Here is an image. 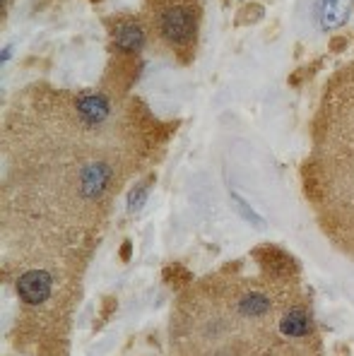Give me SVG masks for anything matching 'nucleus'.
Instances as JSON below:
<instances>
[{"label":"nucleus","mask_w":354,"mask_h":356,"mask_svg":"<svg viewBox=\"0 0 354 356\" xmlns=\"http://www.w3.org/2000/svg\"><path fill=\"white\" fill-rule=\"evenodd\" d=\"M161 125L138 102L104 92L29 89L3 130L0 241L15 289V347L65 356L82 280L116 197L143 169Z\"/></svg>","instance_id":"1"},{"label":"nucleus","mask_w":354,"mask_h":356,"mask_svg":"<svg viewBox=\"0 0 354 356\" xmlns=\"http://www.w3.org/2000/svg\"><path fill=\"white\" fill-rule=\"evenodd\" d=\"M169 356H325L294 258L265 243L191 280L169 313Z\"/></svg>","instance_id":"2"},{"label":"nucleus","mask_w":354,"mask_h":356,"mask_svg":"<svg viewBox=\"0 0 354 356\" xmlns=\"http://www.w3.org/2000/svg\"><path fill=\"white\" fill-rule=\"evenodd\" d=\"M304 195L328 241L354 258V63L323 94L314 152L304 164Z\"/></svg>","instance_id":"3"},{"label":"nucleus","mask_w":354,"mask_h":356,"mask_svg":"<svg viewBox=\"0 0 354 356\" xmlns=\"http://www.w3.org/2000/svg\"><path fill=\"white\" fill-rule=\"evenodd\" d=\"M200 19V0H145L147 39L174 56L181 65H188L195 58Z\"/></svg>","instance_id":"4"},{"label":"nucleus","mask_w":354,"mask_h":356,"mask_svg":"<svg viewBox=\"0 0 354 356\" xmlns=\"http://www.w3.org/2000/svg\"><path fill=\"white\" fill-rule=\"evenodd\" d=\"M111 39L116 51L128 56H135L147 41V29L135 17H116L111 24Z\"/></svg>","instance_id":"5"},{"label":"nucleus","mask_w":354,"mask_h":356,"mask_svg":"<svg viewBox=\"0 0 354 356\" xmlns=\"http://www.w3.org/2000/svg\"><path fill=\"white\" fill-rule=\"evenodd\" d=\"M354 0H321L319 8V22L323 29H335L347 22L352 13Z\"/></svg>","instance_id":"6"}]
</instances>
